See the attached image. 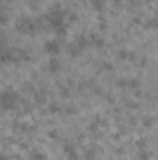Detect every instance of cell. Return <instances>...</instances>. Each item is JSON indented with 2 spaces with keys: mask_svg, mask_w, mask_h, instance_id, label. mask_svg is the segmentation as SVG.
Here are the masks:
<instances>
[{
  "mask_svg": "<svg viewBox=\"0 0 158 160\" xmlns=\"http://www.w3.org/2000/svg\"><path fill=\"white\" fill-rule=\"evenodd\" d=\"M43 48L48 52V54H58L60 52V41H56V39H48V41H45V45H43Z\"/></svg>",
  "mask_w": 158,
  "mask_h": 160,
  "instance_id": "obj_4",
  "label": "cell"
},
{
  "mask_svg": "<svg viewBox=\"0 0 158 160\" xmlns=\"http://www.w3.org/2000/svg\"><path fill=\"white\" fill-rule=\"evenodd\" d=\"M89 45H95V47H102L104 45V39L99 36V34H93V36H89Z\"/></svg>",
  "mask_w": 158,
  "mask_h": 160,
  "instance_id": "obj_6",
  "label": "cell"
},
{
  "mask_svg": "<svg viewBox=\"0 0 158 160\" xmlns=\"http://www.w3.org/2000/svg\"><path fill=\"white\" fill-rule=\"evenodd\" d=\"M140 158H141V160H147L149 157H147V153H141V155H140Z\"/></svg>",
  "mask_w": 158,
  "mask_h": 160,
  "instance_id": "obj_15",
  "label": "cell"
},
{
  "mask_svg": "<svg viewBox=\"0 0 158 160\" xmlns=\"http://www.w3.org/2000/svg\"><path fill=\"white\" fill-rule=\"evenodd\" d=\"M119 58H121V60H126V58H132V54L126 52V50H121V52H119Z\"/></svg>",
  "mask_w": 158,
  "mask_h": 160,
  "instance_id": "obj_12",
  "label": "cell"
},
{
  "mask_svg": "<svg viewBox=\"0 0 158 160\" xmlns=\"http://www.w3.org/2000/svg\"><path fill=\"white\" fill-rule=\"evenodd\" d=\"M87 45H89V41H87V38L80 36V38H78V41H77V48H78V50H84V48H86Z\"/></svg>",
  "mask_w": 158,
  "mask_h": 160,
  "instance_id": "obj_7",
  "label": "cell"
},
{
  "mask_svg": "<svg viewBox=\"0 0 158 160\" xmlns=\"http://www.w3.org/2000/svg\"><path fill=\"white\" fill-rule=\"evenodd\" d=\"M63 151H65L67 158L78 160V157H77V151H75V145H73V143H65V145H63Z\"/></svg>",
  "mask_w": 158,
  "mask_h": 160,
  "instance_id": "obj_5",
  "label": "cell"
},
{
  "mask_svg": "<svg viewBox=\"0 0 158 160\" xmlns=\"http://www.w3.org/2000/svg\"><path fill=\"white\" fill-rule=\"evenodd\" d=\"M91 4H93L95 9H102L104 8V0H91Z\"/></svg>",
  "mask_w": 158,
  "mask_h": 160,
  "instance_id": "obj_10",
  "label": "cell"
},
{
  "mask_svg": "<svg viewBox=\"0 0 158 160\" xmlns=\"http://www.w3.org/2000/svg\"><path fill=\"white\" fill-rule=\"evenodd\" d=\"M6 22H7V15L0 9V24H6Z\"/></svg>",
  "mask_w": 158,
  "mask_h": 160,
  "instance_id": "obj_13",
  "label": "cell"
},
{
  "mask_svg": "<svg viewBox=\"0 0 158 160\" xmlns=\"http://www.w3.org/2000/svg\"><path fill=\"white\" fill-rule=\"evenodd\" d=\"M50 112H60V106L58 104H50Z\"/></svg>",
  "mask_w": 158,
  "mask_h": 160,
  "instance_id": "obj_14",
  "label": "cell"
},
{
  "mask_svg": "<svg viewBox=\"0 0 158 160\" xmlns=\"http://www.w3.org/2000/svg\"><path fill=\"white\" fill-rule=\"evenodd\" d=\"M17 101H19V95L13 89H4L0 93V108L2 110H13L17 106Z\"/></svg>",
  "mask_w": 158,
  "mask_h": 160,
  "instance_id": "obj_1",
  "label": "cell"
},
{
  "mask_svg": "<svg viewBox=\"0 0 158 160\" xmlns=\"http://www.w3.org/2000/svg\"><path fill=\"white\" fill-rule=\"evenodd\" d=\"M54 32H56L58 36H65V34H67V24L63 22V24H60V26H56V28H54Z\"/></svg>",
  "mask_w": 158,
  "mask_h": 160,
  "instance_id": "obj_9",
  "label": "cell"
},
{
  "mask_svg": "<svg viewBox=\"0 0 158 160\" xmlns=\"http://www.w3.org/2000/svg\"><path fill=\"white\" fill-rule=\"evenodd\" d=\"M32 160H45V155L39 153V151H34L32 153Z\"/></svg>",
  "mask_w": 158,
  "mask_h": 160,
  "instance_id": "obj_11",
  "label": "cell"
},
{
  "mask_svg": "<svg viewBox=\"0 0 158 160\" xmlns=\"http://www.w3.org/2000/svg\"><path fill=\"white\" fill-rule=\"evenodd\" d=\"M41 28V24L37 21H32L28 17H21L17 21V30L19 32H24V34H36L37 30Z\"/></svg>",
  "mask_w": 158,
  "mask_h": 160,
  "instance_id": "obj_3",
  "label": "cell"
},
{
  "mask_svg": "<svg viewBox=\"0 0 158 160\" xmlns=\"http://www.w3.org/2000/svg\"><path fill=\"white\" fill-rule=\"evenodd\" d=\"M48 71H52V73H58V71H60V62L52 58V60L48 62Z\"/></svg>",
  "mask_w": 158,
  "mask_h": 160,
  "instance_id": "obj_8",
  "label": "cell"
},
{
  "mask_svg": "<svg viewBox=\"0 0 158 160\" xmlns=\"http://www.w3.org/2000/svg\"><path fill=\"white\" fill-rule=\"evenodd\" d=\"M65 17H67V11L65 9H62L60 6H56V8H52L48 13H47V21L56 28V26H60V24H63L65 22Z\"/></svg>",
  "mask_w": 158,
  "mask_h": 160,
  "instance_id": "obj_2",
  "label": "cell"
}]
</instances>
